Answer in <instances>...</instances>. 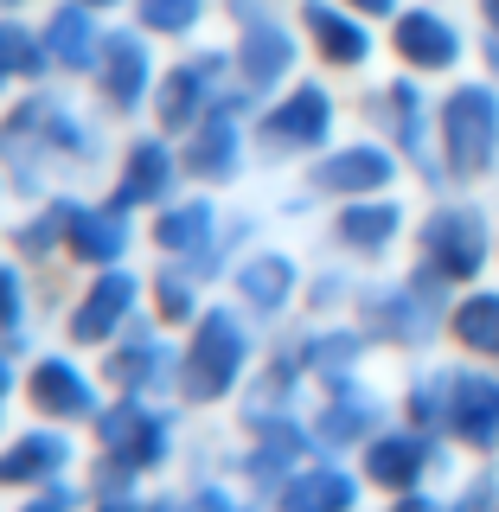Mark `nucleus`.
<instances>
[{"label": "nucleus", "mask_w": 499, "mask_h": 512, "mask_svg": "<svg viewBox=\"0 0 499 512\" xmlns=\"http://www.w3.org/2000/svg\"><path fill=\"white\" fill-rule=\"evenodd\" d=\"M404 52L423 64H442V58H455V32L442 20H404Z\"/></svg>", "instance_id": "1"}, {"label": "nucleus", "mask_w": 499, "mask_h": 512, "mask_svg": "<svg viewBox=\"0 0 499 512\" xmlns=\"http://www.w3.org/2000/svg\"><path fill=\"white\" fill-rule=\"evenodd\" d=\"M52 45H58V52L71 58V64L84 58V45H90V26H84V13H64V20L52 26Z\"/></svg>", "instance_id": "8"}, {"label": "nucleus", "mask_w": 499, "mask_h": 512, "mask_svg": "<svg viewBox=\"0 0 499 512\" xmlns=\"http://www.w3.org/2000/svg\"><path fill=\"white\" fill-rule=\"evenodd\" d=\"M314 32L333 45V58H359V32H352V26H340L327 7H314Z\"/></svg>", "instance_id": "6"}, {"label": "nucleus", "mask_w": 499, "mask_h": 512, "mask_svg": "<svg viewBox=\"0 0 499 512\" xmlns=\"http://www.w3.org/2000/svg\"><path fill=\"white\" fill-rule=\"evenodd\" d=\"M122 301H128V282H109V288H96L90 314L77 320V333H84V340H90V333H103V327H109V314H122Z\"/></svg>", "instance_id": "3"}, {"label": "nucleus", "mask_w": 499, "mask_h": 512, "mask_svg": "<svg viewBox=\"0 0 499 512\" xmlns=\"http://www.w3.org/2000/svg\"><path fill=\"white\" fill-rule=\"evenodd\" d=\"M487 13H493V20H499V0H487Z\"/></svg>", "instance_id": "13"}, {"label": "nucleus", "mask_w": 499, "mask_h": 512, "mask_svg": "<svg viewBox=\"0 0 499 512\" xmlns=\"http://www.w3.org/2000/svg\"><path fill=\"white\" fill-rule=\"evenodd\" d=\"M109 90H116V96H135L141 90V52H135V45H116V58H109Z\"/></svg>", "instance_id": "4"}, {"label": "nucleus", "mask_w": 499, "mask_h": 512, "mask_svg": "<svg viewBox=\"0 0 499 512\" xmlns=\"http://www.w3.org/2000/svg\"><path fill=\"white\" fill-rule=\"evenodd\" d=\"M231 333H224V327H212V333H205V340H199V378H192V391H212V384H224V378H231Z\"/></svg>", "instance_id": "2"}, {"label": "nucleus", "mask_w": 499, "mask_h": 512, "mask_svg": "<svg viewBox=\"0 0 499 512\" xmlns=\"http://www.w3.org/2000/svg\"><path fill=\"white\" fill-rule=\"evenodd\" d=\"M39 397H45V404H71V410H84V384H77L71 372H58V365L39 378Z\"/></svg>", "instance_id": "7"}, {"label": "nucleus", "mask_w": 499, "mask_h": 512, "mask_svg": "<svg viewBox=\"0 0 499 512\" xmlns=\"http://www.w3.org/2000/svg\"><path fill=\"white\" fill-rule=\"evenodd\" d=\"M359 7H391V0H359Z\"/></svg>", "instance_id": "12"}, {"label": "nucleus", "mask_w": 499, "mask_h": 512, "mask_svg": "<svg viewBox=\"0 0 499 512\" xmlns=\"http://www.w3.org/2000/svg\"><path fill=\"white\" fill-rule=\"evenodd\" d=\"M52 455H58L52 442H26V448H20V455H13L0 474H7V480H13V474H39V468H52Z\"/></svg>", "instance_id": "10"}, {"label": "nucleus", "mask_w": 499, "mask_h": 512, "mask_svg": "<svg viewBox=\"0 0 499 512\" xmlns=\"http://www.w3.org/2000/svg\"><path fill=\"white\" fill-rule=\"evenodd\" d=\"M282 58H288V45L276 39V32H256V39H250V71H256V77L282 71Z\"/></svg>", "instance_id": "9"}, {"label": "nucleus", "mask_w": 499, "mask_h": 512, "mask_svg": "<svg viewBox=\"0 0 499 512\" xmlns=\"http://www.w3.org/2000/svg\"><path fill=\"white\" fill-rule=\"evenodd\" d=\"M320 122H327L320 96H295V109H282V116H276V128H282V135H314Z\"/></svg>", "instance_id": "5"}, {"label": "nucleus", "mask_w": 499, "mask_h": 512, "mask_svg": "<svg viewBox=\"0 0 499 512\" xmlns=\"http://www.w3.org/2000/svg\"><path fill=\"white\" fill-rule=\"evenodd\" d=\"M141 7H148V20H154V26H186L199 0H141Z\"/></svg>", "instance_id": "11"}]
</instances>
